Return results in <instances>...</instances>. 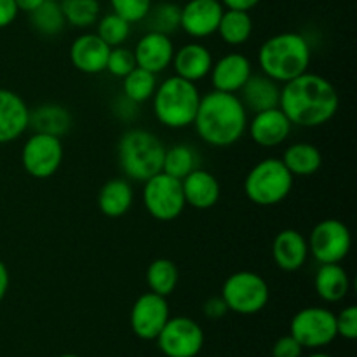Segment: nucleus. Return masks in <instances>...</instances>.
Listing matches in <instances>:
<instances>
[{"mask_svg":"<svg viewBox=\"0 0 357 357\" xmlns=\"http://www.w3.org/2000/svg\"><path fill=\"white\" fill-rule=\"evenodd\" d=\"M98 30L96 35L110 47H117V45H124L131 35V24L128 20H124L119 14L110 13L103 16L101 20L96 21Z\"/></svg>","mask_w":357,"mask_h":357,"instance_id":"f704fd0d","label":"nucleus"},{"mask_svg":"<svg viewBox=\"0 0 357 357\" xmlns=\"http://www.w3.org/2000/svg\"><path fill=\"white\" fill-rule=\"evenodd\" d=\"M164 152L166 146L162 139L152 131L142 128L129 129L119 139V166L128 180L143 183L162 171Z\"/></svg>","mask_w":357,"mask_h":357,"instance_id":"20e7f679","label":"nucleus"},{"mask_svg":"<svg viewBox=\"0 0 357 357\" xmlns=\"http://www.w3.org/2000/svg\"><path fill=\"white\" fill-rule=\"evenodd\" d=\"M110 49L96 33H82L70 45V61L79 72L96 75L107 68Z\"/></svg>","mask_w":357,"mask_h":357,"instance_id":"a211bd4d","label":"nucleus"},{"mask_svg":"<svg viewBox=\"0 0 357 357\" xmlns=\"http://www.w3.org/2000/svg\"><path fill=\"white\" fill-rule=\"evenodd\" d=\"M216 33L225 44L232 45V47L243 45L250 40L251 33H253V20L248 10L227 9L223 10Z\"/></svg>","mask_w":357,"mask_h":357,"instance_id":"cd10ccee","label":"nucleus"},{"mask_svg":"<svg viewBox=\"0 0 357 357\" xmlns=\"http://www.w3.org/2000/svg\"><path fill=\"white\" fill-rule=\"evenodd\" d=\"M136 61L135 54L131 49L124 47V45H117V47L110 49V54L107 59V72L110 75L117 77V79H124L131 70H135Z\"/></svg>","mask_w":357,"mask_h":357,"instance_id":"c9c22d12","label":"nucleus"},{"mask_svg":"<svg viewBox=\"0 0 357 357\" xmlns=\"http://www.w3.org/2000/svg\"><path fill=\"white\" fill-rule=\"evenodd\" d=\"M202 312H204V316L209 317V319H222V317H225V314L229 312V307H227L222 295L211 296V298L206 300L204 305H202Z\"/></svg>","mask_w":357,"mask_h":357,"instance_id":"ea45409f","label":"nucleus"},{"mask_svg":"<svg viewBox=\"0 0 357 357\" xmlns=\"http://www.w3.org/2000/svg\"><path fill=\"white\" fill-rule=\"evenodd\" d=\"M337 321V335L347 338V340H356L357 338V307L349 305L342 310L338 316H335Z\"/></svg>","mask_w":357,"mask_h":357,"instance_id":"4c0bfd02","label":"nucleus"},{"mask_svg":"<svg viewBox=\"0 0 357 357\" xmlns=\"http://www.w3.org/2000/svg\"><path fill=\"white\" fill-rule=\"evenodd\" d=\"M167 357H195L204 345V331L190 317H173L155 338Z\"/></svg>","mask_w":357,"mask_h":357,"instance_id":"f8f14e48","label":"nucleus"},{"mask_svg":"<svg viewBox=\"0 0 357 357\" xmlns=\"http://www.w3.org/2000/svg\"><path fill=\"white\" fill-rule=\"evenodd\" d=\"M289 330L303 349H321L337 338V321L330 309L307 307L295 314Z\"/></svg>","mask_w":357,"mask_h":357,"instance_id":"9d476101","label":"nucleus"},{"mask_svg":"<svg viewBox=\"0 0 357 357\" xmlns=\"http://www.w3.org/2000/svg\"><path fill=\"white\" fill-rule=\"evenodd\" d=\"M136 66L149 70L152 73H160L171 66L174 56V44L169 35L146 31L135 45Z\"/></svg>","mask_w":357,"mask_h":357,"instance_id":"f3484780","label":"nucleus"},{"mask_svg":"<svg viewBox=\"0 0 357 357\" xmlns=\"http://www.w3.org/2000/svg\"><path fill=\"white\" fill-rule=\"evenodd\" d=\"M223 10L220 0H188L181 7L180 28L194 38L211 37L218 30Z\"/></svg>","mask_w":357,"mask_h":357,"instance_id":"4468645a","label":"nucleus"},{"mask_svg":"<svg viewBox=\"0 0 357 357\" xmlns=\"http://www.w3.org/2000/svg\"><path fill=\"white\" fill-rule=\"evenodd\" d=\"M112 10L129 23H139L145 20L152 7V0H110Z\"/></svg>","mask_w":357,"mask_h":357,"instance_id":"e433bc0d","label":"nucleus"},{"mask_svg":"<svg viewBox=\"0 0 357 357\" xmlns=\"http://www.w3.org/2000/svg\"><path fill=\"white\" fill-rule=\"evenodd\" d=\"M310 59V44L296 31H282L268 37L258 49V65L261 73L278 84H284L309 72Z\"/></svg>","mask_w":357,"mask_h":357,"instance_id":"7ed1b4c3","label":"nucleus"},{"mask_svg":"<svg viewBox=\"0 0 357 357\" xmlns=\"http://www.w3.org/2000/svg\"><path fill=\"white\" fill-rule=\"evenodd\" d=\"M169 319L166 296L149 291L143 293L131 309V328L142 340H155Z\"/></svg>","mask_w":357,"mask_h":357,"instance_id":"ddd939ff","label":"nucleus"},{"mask_svg":"<svg viewBox=\"0 0 357 357\" xmlns=\"http://www.w3.org/2000/svg\"><path fill=\"white\" fill-rule=\"evenodd\" d=\"M17 9L16 0H0V28H6L16 20Z\"/></svg>","mask_w":357,"mask_h":357,"instance_id":"a19ab883","label":"nucleus"},{"mask_svg":"<svg viewBox=\"0 0 357 357\" xmlns=\"http://www.w3.org/2000/svg\"><path fill=\"white\" fill-rule=\"evenodd\" d=\"M59 357H80V356H75V354H63V356H59Z\"/></svg>","mask_w":357,"mask_h":357,"instance_id":"49530a36","label":"nucleus"},{"mask_svg":"<svg viewBox=\"0 0 357 357\" xmlns=\"http://www.w3.org/2000/svg\"><path fill=\"white\" fill-rule=\"evenodd\" d=\"M59 3L66 24L73 28L86 30L100 20L101 7L98 0H61Z\"/></svg>","mask_w":357,"mask_h":357,"instance_id":"473e14b6","label":"nucleus"},{"mask_svg":"<svg viewBox=\"0 0 357 357\" xmlns=\"http://www.w3.org/2000/svg\"><path fill=\"white\" fill-rule=\"evenodd\" d=\"M157 84L159 82H157L155 73L135 66V70H131L122 79V94L136 105L145 103V101L152 100L153 93L157 89Z\"/></svg>","mask_w":357,"mask_h":357,"instance_id":"2f4dec72","label":"nucleus"},{"mask_svg":"<svg viewBox=\"0 0 357 357\" xmlns=\"http://www.w3.org/2000/svg\"><path fill=\"white\" fill-rule=\"evenodd\" d=\"M222 298L229 310L243 316H251L267 307L271 289L260 274L251 271H241L229 275L223 282Z\"/></svg>","mask_w":357,"mask_h":357,"instance_id":"0eeeda50","label":"nucleus"},{"mask_svg":"<svg viewBox=\"0 0 357 357\" xmlns=\"http://www.w3.org/2000/svg\"><path fill=\"white\" fill-rule=\"evenodd\" d=\"M197 167V152H195L194 146L187 145V143H178V145L166 149V152H164L162 173L169 174V176L176 178V180H183L187 174H190Z\"/></svg>","mask_w":357,"mask_h":357,"instance_id":"c85d7f7f","label":"nucleus"},{"mask_svg":"<svg viewBox=\"0 0 357 357\" xmlns=\"http://www.w3.org/2000/svg\"><path fill=\"white\" fill-rule=\"evenodd\" d=\"M309 357H333V356H328V354H321V352H317V354H312Z\"/></svg>","mask_w":357,"mask_h":357,"instance_id":"a18cd8bd","label":"nucleus"},{"mask_svg":"<svg viewBox=\"0 0 357 357\" xmlns=\"http://www.w3.org/2000/svg\"><path fill=\"white\" fill-rule=\"evenodd\" d=\"M213 61L215 59H213L211 51L204 44L188 42V44L181 45L180 49H174L171 66L174 70V75L197 84L199 80L209 75Z\"/></svg>","mask_w":357,"mask_h":357,"instance_id":"aec40b11","label":"nucleus"},{"mask_svg":"<svg viewBox=\"0 0 357 357\" xmlns=\"http://www.w3.org/2000/svg\"><path fill=\"white\" fill-rule=\"evenodd\" d=\"M293 124L286 117L281 108H271L255 114L251 121H248V129L251 139L258 146L264 149H274L282 145L291 132Z\"/></svg>","mask_w":357,"mask_h":357,"instance_id":"2eb2a0df","label":"nucleus"},{"mask_svg":"<svg viewBox=\"0 0 357 357\" xmlns=\"http://www.w3.org/2000/svg\"><path fill=\"white\" fill-rule=\"evenodd\" d=\"M44 2L45 0H16V6L20 10H24V13L30 14L31 10H35L40 3Z\"/></svg>","mask_w":357,"mask_h":357,"instance_id":"c03bdc74","label":"nucleus"},{"mask_svg":"<svg viewBox=\"0 0 357 357\" xmlns=\"http://www.w3.org/2000/svg\"><path fill=\"white\" fill-rule=\"evenodd\" d=\"M132 199H135V194H132L129 180L114 178L101 187L98 194V208L108 218H119L131 209Z\"/></svg>","mask_w":357,"mask_h":357,"instance_id":"a878e982","label":"nucleus"},{"mask_svg":"<svg viewBox=\"0 0 357 357\" xmlns=\"http://www.w3.org/2000/svg\"><path fill=\"white\" fill-rule=\"evenodd\" d=\"M282 164L293 176H312L323 166V153L312 143H293L282 153Z\"/></svg>","mask_w":357,"mask_h":357,"instance_id":"bb28decb","label":"nucleus"},{"mask_svg":"<svg viewBox=\"0 0 357 357\" xmlns=\"http://www.w3.org/2000/svg\"><path fill=\"white\" fill-rule=\"evenodd\" d=\"M314 286L321 300L338 303L349 295L351 278L340 264H323L319 265V271L314 278Z\"/></svg>","mask_w":357,"mask_h":357,"instance_id":"b1692460","label":"nucleus"},{"mask_svg":"<svg viewBox=\"0 0 357 357\" xmlns=\"http://www.w3.org/2000/svg\"><path fill=\"white\" fill-rule=\"evenodd\" d=\"M30 23L33 30H37L44 37L59 35L66 26L61 3L58 0H45L44 3H40L37 9L30 13Z\"/></svg>","mask_w":357,"mask_h":357,"instance_id":"c756f323","label":"nucleus"},{"mask_svg":"<svg viewBox=\"0 0 357 357\" xmlns=\"http://www.w3.org/2000/svg\"><path fill=\"white\" fill-rule=\"evenodd\" d=\"M181 7L171 2H160L157 6L150 7L149 14L145 16L149 31L171 35L180 28Z\"/></svg>","mask_w":357,"mask_h":357,"instance_id":"72a5a7b5","label":"nucleus"},{"mask_svg":"<svg viewBox=\"0 0 357 357\" xmlns=\"http://www.w3.org/2000/svg\"><path fill=\"white\" fill-rule=\"evenodd\" d=\"M272 257L275 265L284 272H296L307 264L309 258V243L302 232L295 229H284L274 237Z\"/></svg>","mask_w":357,"mask_h":357,"instance_id":"412c9836","label":"nucleus"},{"mask_svg":"<svg viewBox=\"0 0 357 357\" xmlns=\"http://www.w3.org/2000/svg\"><path fill=\"white\" fill-rule=\"evenodd\" d=\"M340 98L333 84L323 75L305 72L284 82L279 108L293 126L319 128L337 115Z\"/></svg>","mask_w":357,"mask_h":357,"instance_id":"f257e3e1","label":"nucleus"},{"mask_svg":"<svg viewBox=\"0 0 357 357\" xmlns=\"http://www.w3.org/2000/svg\"><path fill=\"white\" fill-rule=\"evenodd\" d=\"M30 108L14 91L0 89V145L16 142L28 129Z\"/></svg>","mask_w":357,"mask_h":357,"instance_id":"6ab92c4d","label":"nucleus"},{"mask_svg":"<svg viewBox=\"0 0 357 357\" xmlns=\"http://www.w3.org/2000/svg\"><path fill=\"white\" fill-rule=\"evenodd\" d=\"M181 188H183L187 206L199 209V211L215 208L216 202L220 201V194H222L218 178L201 167L194 169L181 180Z\"/></svg>","mask_w":357,"mask_h":357,"instance_id":"4be33fe9","label":"nucleus"},{"mask_svg":"<svg viewBox=\"0 0 357 357\" xmlns=\"http://www.w3.org/2000/svg\"><path fill=\"white\" fill-rule=\"evenodd\" d=\"M28 128L33 129V132L63 138L72 128V114L63 105L44 103L30 110Z\"/></svg>","mask_w":357,"mask_h":357,"instance_id":"393cba45","label":"nucleus"},{"mask_svg":"<svg viewBox=\"0 0 357 357\" xmlns=\"http://www.w3.org/2000/svg\"><path fill=\"white\" fill-rule=\"evenodd\" d=\"M61 138L51 135L33 132L24 142L23 152H21V164L30 176L37 180H45L56 174L63 162Z\"/></svg>","mask_w":357,"mask_h":357,"instance_id":"9b49d317","label":"nucleus"},{"mask_svg":"<svg viewBox=\"0 0 357 357\" xmlns=\"http://www.w3.org/2000/svg\"><path fill=\"white\" fill-rule=\"evenodd\" d=\"M239 100L243 101L244 108L248 112L271 110V108L279 107V98H281V86L265 73H251L250 79L246 80L239 91Z\"/></svg>","mask_w":357,"mask_h":357,"instance_id":"5701e85b","label":"nucleus"},{"mask_svg":"<svg viewBox=\"0 0 357 357\" xmlns=\"http://www.w3.org/2000/svg\"><path fill=\"white\" fill-rule=\"evenodd\" d=\"M295 176L281 159L268 157L255 164L244 180V192L253 204L271 208L278 206L291 194Z\"/></svg>","mask_w":357,"mask_h":357,"instance_id":"423d86ee","label":"nucleus"},{"mask_svg":"<svg viewBox=\"0 0 357 357\" xmlns=\"http://www.w3.org/2000/svg\"><path fill=\"white\" fill-rule=\"evenodd\" d=\"M248 121V110L237 94L213 89L201 96L194 128L204 143L216 149H227L246 135Z\"/></svg>","mask_w":357,"mask_h":357,"instance_id":"f03ea898","label":"nucleus"},{"mask_svg":"<svg viewBox=\"0 0 357 357\" xmlns=\"http://www.w3.org/2000/svg\"><path fill=\"white\" fill-rule=\"evenodd\" d=\"M251 73H253V65L248 56L241 52H229L222 56L218 61H213L209 77H211L215 91L237 94L250 79Z\"/></svg>","mask_w":357,"mask_h":357,"instance_id":"dca6fc26","label":"nucleus"},{"mask_svg":"<svg viewBox=\"0 0 357 357\" xmlns=\"http://www.w3.org/2000/svg\"><path fill=\"white\" fill-rule=\"evenodd\" d=\"M302 345H300L291 335H286V337H281L274 344L272 357H300L302 356Z\"/></svg>","mask_w":357,"mask_h":357,"instance_id":"58836bf2","label":"nucleus"},{"mask_svg":"<svg viewBox=\"0 0 357 357\" xmlns=\"http://www.w3.org/2000/svg\"><path fill=\"white\" fill-rule=\"evenodd\" d=\"M223 7L227 9H236V10H248L250 13L253 7H257L261 0H220Z\"/></svg>","mask_w":357,"mask_h":357,"instance_id":"79ce46f5","label":"nucleus"},{"mask_svg":"<svg viewBox=\"0 0 357 357\" xmlns=\"http://www.w3.org/2000/svg\"><path fill=\"white\" fill-rule=\"evenodd\" d=\"M309 255L319 265L323 264H340L347 258L352 248V236L349 227L337 218H326L316 223L310 236Z\"/></svg>","mask_w":357,"mask_h":357,"instance_id":"1a4fd4ad","label":"nucleus"},{"mask_svg":"<svg viewBox=\"0 0 357 357\" xmlns=\"http://www.w3.org/2000/svg\"><path fill=\"white\" fill-rule=\"evenodd\" d=\"M180 272L174 261L167 258H157L146 268V284L150 291L160 296H169L176 289Z\"/></svg>","mask_w":357,"mask_h":357,"instance_id":"7c9ffc66","label":"nucleus"},{"mask_svg":"<svg viewBox=\"0 0 357 357\" xmlns=\"http://www.w3.org/2000/svg\"><path fill=\"white\" fill-rule=\"evenodd\" d=\"M9 282H10L9 271H7L6 264H3V261L0 260V302H2V300L6 298L7 291H9Z\"/></svg>","mask_w":357,"mask_h":357,"instance_id":"37998d69","label":"nucleus"},{"mask_svg":"<svg viewBox=\"0 0 357 357\" xmlns=\"http://www.w3.org/2000/svg\"><path fill=\"white\" fill-rule=\"evenodd\" d=\"M201 103V93L197 84L181 77H167L152 96L153 115L162 126L169 129H183L194 124Z\"/></svg>","mask_w":357,"mask_h":357,"instance_id":"39448f33","label":"nucleus"},{"mask_svg":"<svg viewBox=\"0 0 357 357\" xmlns=\"http://www.w3.org/2000/svg\"><path fill=\"white\" fill-rule=\"evenodd\" d=\"M142 197L149 215L159 222H173L187 206L181 180H176L162 171L143 181Z\"/></svg>","mask_w":357,"mask_h":357,"instance_id":"6e6552de","label":"nucleus"}]
</instances>
